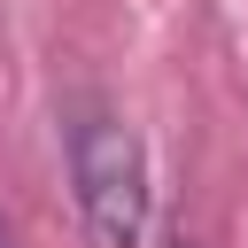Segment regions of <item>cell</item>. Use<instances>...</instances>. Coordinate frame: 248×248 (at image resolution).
Here are the masks:
<instances>
[{"mask_svg": "<svg viewBox=\"0 0 248 248\" xmlns=\"http://www.w3.org/2000/svg\"><path fill=\"white\" fill-rule=\"evenodd\" d=\"M62 147H70V186H78L85 232L101 248H140L147 240V155H140V132L116 108L78 101L70 124H62Z\"/></svg>", "mask_w": 248, "mask_h": 248, "instance_id": "1", "label": "cell"}, {"mask_svg": "<svg viewBox=\"0 0 248 248\" xmlns=\"http://www.w3.org/2000/svg\"><path fill=\"white\" fill-rule=\"evenodd\" d=\"M0 248H8V240H0Z\"/></svg>", "mask_w": 248, "mask_h": 248, "instance_id": "2", "label": "cell"}]
</instances>
